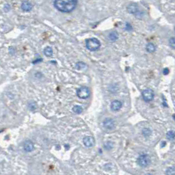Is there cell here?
I'll return each mask as SVG.
<instances>
[{
	"label": "cell",
	"instance_id": "ffe728a7",
	"mask_svg": "<svg viewBox=\"0 0 175 175\" xmlns=\"http://www.w3.org/2000/svg\"><path fill=\"white\" fill-rule=\"evenodd\" d=\"M29 108L30 109V110H34V109H36V104L35 102L34 101H32V102H30L29 103Z\"/></svg>",
	"mask_w": 175,
	"mask_h": 175
},
{
	"label": "cell",
	"instance_id": "7402d4cb",
	"mask_svg": "<svg viewBox=\"0 0 175 175\" xmlns=\"http://www.w3.org/2000/svg\"><path fill=\"white\" fill-rule=\"evenodd\" d=\"M167 174H175V169L174 167H170L166 171Z\"/></svg>",
	"mask_w": 175,
	"mask_h": 175
},
{
	"label": "cell",
	"instance_id": "3957f363",
	"mask_svg": "<svg viewBox=\"0 0 175 175\" xmlns=\"http://www.w3.org/2000/svg\"><path fill=\"white\" fill-rule=\"evenodd\" d=\"M137 162L138 164L141 167H146L151 163V159L148 155H141L138 158Z\"/></svg>",
	"mask_w": 175,
	"mask_h": 175
},
{
	"label": "cell",
	"instance_id": "484cf974",
	"mask_svg": "<svg viewBox=\"0 0 175 175\" xmlns=\"http://www.w3.org/2000/svg\"><path fill=\"white\" fill-rule=\"evenodd\" d=\"M173 118H174V120L175 121V114L173 115Z\"/></svg>",
	"mask_w": 175,
	"mask_h": 175
},
{
	"label": "cell",
	"instance_id": "5b68a950",
	"mask_svg": "<svg viewBox=\"0 0 175 175\" xmlns=\"http://www.w3.org/2000/svg\"><path fill=\"white\" fill-rule=\"evenodd\" d=\"M142 97L145 101H152L154 97V93L152 89H145L142 92Z\"/></svg>",
	"mask_w": 175,
	"mask_h": 175
},
{
	"label": "cell",
	"instance_id": "44dd1931",
	"mask_svg": "<svg viewBox=\"0 0 175 175\" xmlns=\"http://www.w3.org/2000/svg\"><path fill=\"white\" fill-rule=\"evenodd\" d=\"M169 45L173 49H175V37H172L169 40Z\"/></svg>",
	"mask_w": 175,
	"mask_h": 175
},
{
	"label": "cell",
	"instance_id": "ba28073f",
	"mask_svg": "<svg viewBox=\"0 0 175 175\" xmlns=\"http://www.w3.org/2000/svg\"><path fill=\"white\" fill-rule=\"evenodd\" d=\"M122 102L119 100H114L111 104V109L113 111H118L122 107Z\"/></svg>",
	"mask_w": 175,
	"mask_h": 175
},
{
	"label": "cell",
	"instance_id": "603a6c76",
	"mask_svg": "<svg viewBox=\"0 0 175 175\" xmlns=\"http://www.w3.org/2000/svg\"><path fill=\"white\" fill-rule=\"evenodd\" d=\"M132 26L130 25L129 23H126V30H128V31H130V30H132Z\"/></svg>",
	"mask_w": 175,
	"mask_h": 175
},
{
	"label": "cell",
	"instance_id": "8fae6325",
	"mask_svg": "<svg viewBox=\"0 0 175 175\" xmlns=\"http://www.w3.org/2000/svg\"><path fill=\"white\" fill-rule=\"evenodd\" d=\"M21 9L24 11H30L32 9V5L29 1H25L21 4Z\"/></svg>",
	"mask_w": 175,
	"mask_h": 175
},
{
	"label": "cell",
	"instance_id": "9c48e42d",
	"mask_svg": "<svg viewBox=\"0 0 175 175\" xmlns=\"http://www.w3.org/2000/svg\"><path fill=\"white\" fill-rule=\"evenodd\" d=\"M128 13L130 14H136L139 11L138 5L136 3H130L127 7Z\"/></svg>",
	"mask_w": 175,
	"mask_h": 175
},
{
	"label": "cell",
	"instance_id": "e0dca14e",
	"mask_svg": "<svg viewBox=\"0 0 175 175\" xmlns=\"http://www.w3.org/2000/svg\"><path fill=\"white\" fill-rule=\"evenodd\" d=\"M167 138L170 140H173L175 138V132L173 131H169L167 134Z\"/></svg>",
	"mask_w": 175,
	"mask_h": 175
},
{
	"label": "cell",
	"instance_id": "277c9868",
	"mask_svg": "<svg viewBox=\"0 0 175 175\" xmlns=\"http://www.w3.org/2000/svg\"><path fill=\"white\" fill-rule=\"evenodd\" d=\"M77 96L81 99H86L88 98L90 94V91L89 88L86 86H82L78 88L77 92Z\"/></svg>",
	"mask_w": 175,
	"mask_h": 175
},
{
	"label": "cell",
	"instance_id": "cb8c5ba5",
	"mask_svg": "<svg viewBox=\"0 0 175 175\" xmlns=\"http://www.w3.org/2000/svg\"><path fill=\"white\" fill-rule=\"evenodd\" d=\"M164 75H167L169 73V69L168 68H165V69H163V72Z\"/></svg>",
	"mask_w": 175,
	"mask_h": 175
},
{
	"label": "cell",
	"instance_id": "8992f818",
	"mask_svg": "<svg viewBox=\"0 0 175 175\" xmlns=\"http://www.w3.org/2000/svg\"><path fill=\"white\" fill-rule=\"evenodd\" d=\"M103 126L108 130H112L115 126V122L112 119L107 118L103 121Z\"/></svg>",
	"mask_w": 175,
	"mask_h": 175
},
{
	"label": "cell",
	"instance_id": "30bf717a",
	"mask_svg": "<svg viewBox=\"0 0 175 175\" xmlns=\"http://www.w3.org/2000/svg\"><path fill=\"white\" fill-rule=\"evenodd\" d=\"M23 148L25 152H30L34 149V144L30 140H26V141H25V144H24Z\"/></svg>",
	"mask_w": 175,
	"mask_h": 175
},
{
	"label": "cell",
	"instance_id": "4316f807",
	"mask_svg": "<svg viewBox=\"0 0 175 175\" xmlns=\"http://www.w3.org/2000/svg\"><path fill=\"white\" fill-rule=\"evenodd\" d=\"M174 32H175V28H174Z\"/></svg>",
	"mask_w": 175,
	"mask_h": 175
},
{
	"label": "cell",
	"instance_id": "7c38bea8",
	"mask_svg": "<svg viewBox=\"0 0 175 175\" xmlns=\"http://www.w3.org/2000/svg\"><path fill=\"white\" fill-rule=\"evenodd\" d=\"M119 38V34L117 32L113 31L109 34V39L110 40L111 42H115V41L117 40Z\"/></svg>",
	"mask_w": 175,
	"mask_h": 175
},
{
	"label": "cell",
	"instance_id": "4fadbf2b",
	"mask_svg": "<svg viewBox=\"0 0 175 175\" xmlns=\"http://www.w3.org/2000/svg\"><path fill=\"white\" fill-rule=\"evenodd\" d=\"M156 47L155 45L152 43H149L146 45V50L149 53H153L155 51Z\"/></svg>",
	"mask_w": 175,
	"mask_h": 175
},
{
	"label": "cell",
	"instance_id": "2e32d148",
	"mask_svg": "<svg viewBox=\"0 0 175 175\" xmlns=\"http://www.w3.org/2000/svg\"><path fill=\"white\" fill-rule=\"evenodd\" d=\"M73 111L74 113H77V114H80L82 112V107L80 105H75L73 107Z\"/></svg>",
	"mask_w": 175,
	"mask_h": 175
},
{
	"label": "cell",
	"instance_id": "7a4b0ae2",
	"mask_svg": "<svg viewBox=\"0 0 175 175\" xmlns=\"http://www.w3.org/2000/svg\"><path fill=\"white\" fill-rule=\"evenodd\" d=\"M101 43L97 38H89L86 40V46L88 49L92 51L97 50L100 48Z\"/></svg>",
	"mask_w": 175,
	"mask_h": 175
},
{
	"label": "cell",
	"instance_id": "5bb4252c",
	"mask_svg": "<svg viewBox=\"0 0 175 175\" xmlns=\"http://www.w3.org/2000/svg\"><path fill=\"white\" fill-rule=\"evenodd\" d=\"M44 53L47 57H51L53 55V49L51 47H46L44 50Z\"/></svg>",
	"mask_w": 175,
	"mask_h": 175
},
{
	"label": "cell",
	"instance_id": "6da1fadb",
	"mask_svg": "<svg viewBox=\"0 0 175 175\" xmlns=\"http://www.w3.org/2000/svg\"><path fill=\"white\" fill-rule=\"evenodd\" d=\"M78 0H54V6L62 13H70L77 7Z\"/></svg>",
	"mask_w": 175,
	"mask_h": 175
},
{
	"label": "cell",
	"instance_id": "d4e9b609",
	"mask_svg": "<svg viewBox=\"0 0 175 175\" xmlns=\"http://www.w3.org/2000/svg\"><path fill=\"white\" fill-rule=\"evenodd\" d=\"M4 9H5V11L6 12L9 11V10L10 9V7H9V5L7 4V5H6L5 7H4Z\"/></svg>",
	"mask_w": 175,
	"mask_h": 175
},
{
	"label": "cell",
	"instance_id": "9a60e30c",
	"mask_svg": "<svg viewBox=\"0 0 175 175\" xmlns=\"http://www.w3.org/2000/svg\"><path fill=\"white\" fill-rule=\"evenodd\" d=\"M75 67L77 70H84L87 68V65L83 62H78L76 64Z\"/></svg>",
	"mask_w": 175,
	"mask_h": 175
},
{
	"label": "cell",
	"instance_id": "d6986e66",
	"mask_svg": "<svg viewBox=\"0 0 175 175\" xmlns=\"http://www.w3.org/2000/svg\"><path fill=\"white\" fill-rule=\"evenodd\" d=\"M142 133H143V135H144V136H145V137H148V136H149V135L151 134L152 131H151L149 129H144V130H143Z\"/></svg>",
	"mask_w": 175,
	"mask_h": 175
},
{
	"label": "cell",
	"instance_id": "ac0fdd59",
	"mask_svg": "<svg viewBox=\"0 0 175 175\" xmlns=\"http://www.w3.org/2000/svg\"><path fill=\"white\" fill-rule=\"evenodd\" d=\"M104 148L107 150H110V149H111L113 148V143H112L111 141H107L104 145Z\"/></svg>",
	"mask_w": 175,
	"mask_h": 175
},
{
	"label": "cell",
	"instance_id": "52a82bcc",
	"mask_svg": "<svg viewBox=\"0 0 175 175\" xmlns=\"http://www.w3.org/2000/svg\"><path fill=\"white\" fill-rule=\"evenodd\" d=\"M83 143L85 146L91 148L95 144V140L92 136H86L83 139Z\"/></svg>",
	"mask_w": 175,
	"mask_h": 175
}]
</instances>
